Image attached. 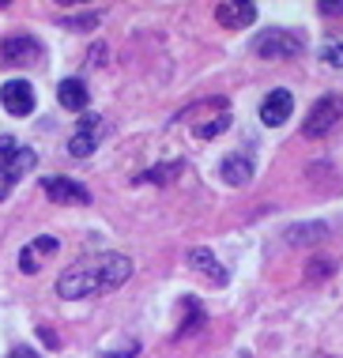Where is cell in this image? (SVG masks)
Instances as JSON below:
<instances>
[{"mask_svg": "<svg viewBox=\"0 0 343 358\" xmlns=\"http://www.w3.org/2000/svg\"><path fill=\"white\" fill-rule=\"evenodd\" d=\"M132 275V260L121 253H102L94 260L68 268L57 279V294L61 298H87V294H102V290H117L125 279Z\"/></svg>", "mask_w": 343, "mask_h": 358, "instance_id": "6da1fadb", "label": "cell"}, {"mask_svg": "<svg viewBox=\"0 0 343 358\" xmlns=\"http://www.w3.org/2000/svg\"><path fill=\"white\" fill-rule=\"evenodd\" d=\"M38 162V155L31 148H23L12 136H0V200L12 192V185L23 181V173H31Z\"/></svg>", "mask_w": 343, "mask_h": 358, "instance_id": "7a4b0ae2", "label": "cell"}, {"mask_svg": "<svg viewBox=\"0 0 343 358\" xmlns=\"http://www.w3.org/2000/svg\"><path fill=\"white\" fill-rule=\"evenodd\" d=\"M340 121H343V94H325V99L313 102L309 117L302 121V132L309 140H317V136H328Z\"/></svg>", "mask_w": 343, "mask_h": 358, "instance_id": "3957f363", "label": "cell"}, {"mask_svg": "<svg viewBox=\"0 0 343 358\" xmlns=\"http://www.w3.org/2000/svg\"><path fill=\"white\" fill-rule=\"evenodd\" d=\"M302 45H306V38L298 31H283V27H272V31H260L253 38V53L257 57H298Z\"/></svg>", "mask_w": 343, "mask_h": 358, "instance_id": "277c9868", "label": "cell"}, {"mask_svg": "<svg viewBox=\"0 0 343 358\" xmlns=\"http://www.w3.org/2000/svg\"><path fill=\"white\" fill-rule=\"evenodd\" d=\"M98 140H102V117H98V113H83L80 124H76V132H72V140H68V155L87 159V155H94Z\"/></svg>", "mask_w": 343, "mask_h": 358, "instance_id": "5b68a950", "label": "cell"}, {"mask_svg": "<svg viewBox=\"0 0 343 358\" xmlns=\"http://www.w3.org/2000/svg\"><path fill=\"white\" fill-rule=\"evenodd\" d=\"M0 102L12 117H27V113H34V87L27 80H8L0 87Z\"/></svg>", "mask_w": 343, "mask_h": 358, "instance_id": "8992f818", "label": "cell"}, {"mask_svg": "<svg viewBox=\"0 0 343 358\" xmlns=\"http://www.w3.org/2000/svg\"><path fill=\"white\" fill-rule=\"evenodd\" d=\"M38 53H42V45H38L34 38H4V42H0V64H8V69L34 64Z\"/></svg>", "mask_w": 343, "mask_h": 358, "instance_id": "52a82bcc", "label": "cell"}, {"mask_svg": "<svg viewBox=\"0 0 343 358\" xmlns=\"http://www.w3.org/2000/svg\"><path fill=\"white\" fill-rule=\"evenodd\" d=\"M42 189H46V196L53 200V204H91V192L72 178H46Z\"/></svg>", "mask_w": 343, "mask_h": 358, "instance_id": "ba28073f", "label": "cell"}, {"mask_svg": "<svg viewBox=\"0 0 343 358\" xmlns=\"http://www.w3.org/2000/svg\"><path fill=\"white\" fill-rule=\"evenodd\" d=\"M290 113H294V99H290V91H272L268 99L260 102V121L268 124V129H279V124H287L290 121Z\"/></svg>", "mask_w": 343, "mask_h": 358, "instance_id": "9c48e42d", "label": "cell"}, {"mask_svg": "<svg viewBox=\"0 0 343 358\" xmlns=\"http://www.w3.org/2000/svg\"><path fill=\"white\" fill-rule=\"evenodd\" d=\"M215 19H219L223 27H230V31H238V27L257 23V4H238V0H223V4L215 8Z\"/></svg>", "mask_w": 343, "mask_h": 358, "instance_id": "30bf717a", "label": "cell"}, {"mask_svg": "<svg viewBox=\"0 0 343 358\" xmlns=\"http://www.w3.org/2000/svg\"><path fill=\"white\" fill-rule=\"evenodd\" d=\"M57 245L61 241L57 238H34L31 245H23V253H19V272H27V275H34L38 268H42V257H49V253H57Z\"/></svg>", "mask_w": 343, "mask_h": 358, "instance_id": "8fae6325", "label": "cell"}, {"mask_svg": "<svg viewBox=\"0 0 343 358\" xmlns=\"http://www.w3.org/2000/svg\"><path fill=\"white\" fill-rule=\"evenodd\" d=\"M219 173H223V181L227 185H249V178H253V159L249 155H241V151H234V155H227V159L219 162Z\"/></svg>", "mask_w": 343, "mask_h": 358, "instance_id": "7c38bea8", "label": "cell"}, {"mask_svg": "<svg viewBox=\"0 0 343 358\" xmlns=\"http://www.w3.org/2000/svg\"><path fill=\"white\" fill-rule=\"evenodd\" d=\"M189 264H192L200 275H208L211 283H219V287L227 283V268H223L219 260H215V253H211V249H204V245L189 249Z\"/></svg>", "mask_w": 343, "mask_h": 358, "instance_id": "4fadbf2b", "label": "cell"}, {"mask_svg": "<svg viewBox=\"0 0 343 358\" xmlns=\"http://www.w3.org/2000/svg\"><path fill=\"white\" fill-rule=\"evenodd\" d=\"M57 102H61L64 110H72V113L87 110V102H91L87 83H83V80H61V87H57Z\"/></svg>", "mask_w": 343, "mask_h": 358, "instance_id": "5bb4252c", "label": "cell"}, {"mask_svg": "<svg viewBox=\"0 0 343 358\" xmlns=\"http://www.w3.org/2000/svg\"><path fill=\"white\" fill-rule=\"evenodd\" d=\"M328 238V227L325 222H306V227H290L287 230V241L290 245H313V241H325Z\"/></svg>", "mask_w": 343, "mask_h": 358, "instance_id": "9a60e30c", "label": "cell"}, {"mask_svg": "<svg viewBox=\"0 0 343 358\" xmlns=\"http://www.w3.org/2000/svg\"><path fill=\"white\" fill-rule=\"evenodd\" d=\"M181 309H185V321H181V328H178V336H189V332H196V328L204 324V309L196 306L192 298H185Z\"/></svg>", "mask_w": 343, "mask_h": 358, "instance_id": "2e32d148", "label": "cell"}, {"mask_svg": "<svg viewBox=\"0 0 343 358\" xmlns=\"http://www.w3.org/2000/svg\"><path fill=\"white\" fill-rule=\"evenodd\" d=\"M181 170H185L181 162H170V166H155V170H147L140 181H170L174 173H181Z\"/></svg>", "mask_w": 343, "mask_h": 358, "instance_id": "e0dca14e", "label": "cell"}, {"mask_svg": "<svg viewBox=\"0 0 343 358\" xmlns=\"http://www.w3.org/2000/svg\"><path fill=\"white\" fill-rule=\"evenodd\" d=\"M321 57H325V64H332V69H343V42H328Z\"/></svg>", "mask_w": 343, "mask_h": 358, "instance_id": "ac0fdd59", "label": "cell"}, {"mask_svg": "<svg viewBox=\"0 0 343 358\" xmlns=\"http://www.w3.org/2000/svg\"><path fill=\"white\" fill-rule=\"evenodd\" d=\"M64 27H76V31H91V27L98 23V12H91V15H72V19H61Z\"/></svg>", "mask_w": 343, "mask_h": 358, "instance_id": "d6986e66", "label": "cell"}, {"mask_svg": "<svg viewBox=\"0 0 343 358\" xmlns=\"http://www.w3.org/2000/svg\"><path fill=\"white\" fill-rule=\"evenodd\" d=\"M321 12H325V15H343V0H340V4H328V0H325V4H321Z\"/></svg>", "mask_w": 343, "mask_h": 358, "instance_id": "ffe728a7", "label": "cell"}, {"mask_svg": "<svg viewBox=\"0 0 343 358\" xmlns=\"http://www.w3.org/2000/svg\"><path fill=\"white\" fill-rule=\"evenodd\" d=\"M8 358H38V355H34V351H27V347H15V351L8 355Z\"/></svg>", "mask_w": 343, "mask_h": 358, "instance_id": "44dd1931", "label": "cell"}, {"mask_svg": "<svg viewBox=\"0 0 343 358\" xmlns=\"http://www.w3.org/2000/svg\"><path fill=\"white\" fill-rule=\"evenodd\" d=\"M241 358H249V355H241Z\"/></svg>", "mask_w": 343, "mask_h": 358, "instance_id": "7402d4cb", "label": "cell"}]
</instances>
